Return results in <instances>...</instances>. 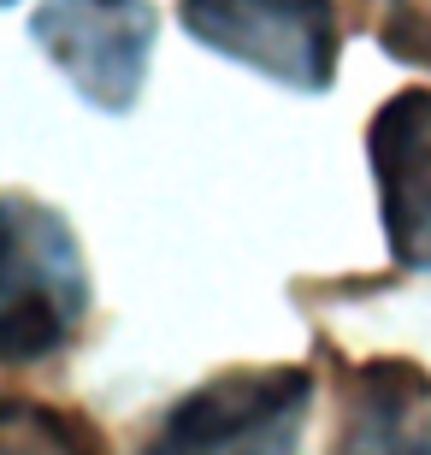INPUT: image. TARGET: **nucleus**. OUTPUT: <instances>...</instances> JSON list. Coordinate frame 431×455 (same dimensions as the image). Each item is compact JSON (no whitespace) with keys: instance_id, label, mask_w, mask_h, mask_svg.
Masks as SVG:
<instances>
[{"instance_id":"f257e3e1","label":"nucleus","mask_w":431,"mask_h":455,"mask_svg":"<svg viewBox=\"0 0 431 455\" xmlns=\"http://www.w3.org/2000/svg\"><path fill=\"white\" fill-rule=\"evenodd\" d=\"M89 260L84 243L48 202L0 196V367L53 361L77 343L89 320Z\"/></svg>"},{"instance_id":"f03ea898","label":"nucleus","mask_w":431,"mask_h":455,"mask_svg":"<svg viewBox=\"0 0 431 455\" xmlns=\"http://www.w3.org/2000/svg\"><path fill=\"white\" fill-rule=\"evenodd\" d=\"M307 367H231L183 390L136 455H296L314 414Z\"/></svg>"},{"instance_id":"7ed1b4c3","label":"nucleus","mask_w":431,"mask_h":455,"mask_svg":"<svg viewBox=\"0 0 431 455\" xmlns=\"http://www.w3.org/2000/svg\"><path fill=\"white\" fill-rule=\"evenodd\" d=\"M178 18L201 48L260 71L266 84L319 95L337 77V0H178Z\"/></svg>"},{"instance_id":"20e7f679","label":"nucleus","mask_w":431,"mask_h":455,"mask_svg":"<svg viewBox=\"0 0 431 455\" xmlns=\"http://www.w3.org/2000/svg\"><path fill=\"white\" fill-rule=\"evenodd\" d=\"M36 48L100 113H131L154 60L148 0H42L30 18Z\"/></svg>"},{"instance_id":"39448f33","label":"nucleus","mask_w":431,"mask_h":455,"mask_svg":"<svg viewBox=\"0 0 431 455\" xmlns=\"http://www.w3.org/2000/svg\"><path fill=\"white\" fill-rule=\"evenodd\" d=\"M384 249L402 272H431V89H396L366 124Z\"/></svg>"},{"instance_id":"423d86ee","label":"nucleus","mask_w":431,"mask_h":455,"mask_svg":"<svg viewBox=\"0 0 431 455\" xmlns=\"http://www.w3.org/2000/svg\"><path fill=\"white\" fill-rule=\"evenodd\" d=\"M331 455H431V372L408 355H372L337 367Z\"/></svg>"},{"instance_id":"0eeeda50","label":"nucleus","mask_w":431,"mask_h":455,"mask_svg":"<svg viewBox=\"0 0 431 455\" xmlns=\"http://www.w3.org/2000/svg\"><path fill=\"white\" fill-rule=\"evenodd\" d=\"M0 455H107L95 420L36 396H0Z\"/></svg>"},{"instance_id":"6e6552de","label":"nucleus","mask_w":431,"mask_h":455,"mask_svg":"<svg viewBox=\"0 0 431 455\" xmlns=\"http://www.w3.org/2000/svg\"><path fill=\"white\" fill-rule=\"evenodd\" d=\"M0 6H12V0H0Z\"/></svg>"}]
</instances>
